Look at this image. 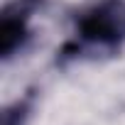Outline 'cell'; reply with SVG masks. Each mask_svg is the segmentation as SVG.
Segmentation results:
<instances>
[{
    "instance_id": "cell-3",
    "label": "cell",
    "mask_w": 125,
    "mask_h": 125,
    "mask_svg": "<svg viewBox=\"0 0 125 125\" xmlns=\"http://www.w3.org/2000/svg\"><path fill=\"white\" fill-rule=\"evenodd\" d=\"M32 108H34V93L30 91L27 96L17 98L15 103H10L3 110V125H27V120L32 115Z\"/></svg>"
},
{
    "instance_id": "cell-2",
    "label": "cell",
    "mask_w": 125,
    "mask_h": 125,
    "mask_svg": "<svg viewBox=\"0 0 125 125\" xmlns=\"http://www.w3.org/2000/svg\"><path fill=\"white\" fill-rule=\"evenodd\" d=\"M39 5L42 0H15L5 5L0 15V59L5 64L27 47L32 37V17Z\"/></svg>"
},
{
    "instance_id": "cell-1",
    "label": "cell",
    "mask_w": 125,
    "mask_h": 125,
    "mask_svg": "<svg viewBox=\"0 0 125 125\" xmlns=\"http://www.w3.org/2000/svg\"><path fill=\"white\" fill-rule=\"evenodd\" d=\"M125 44V0H96L74 17V32L56 61H86L115 54Z\"/></svg>"
}]
</instances>
